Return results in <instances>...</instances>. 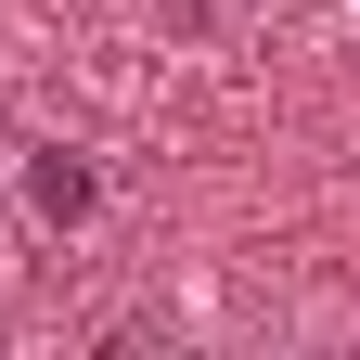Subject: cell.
<instances>
[{
	"label": "cell",
	"instance_id": "1",
	"mask_svg": "<svg viewBox=\"0 0 360 360\" xmlns=\"http://www.w3.org/2000/svg\"><path fill=\"white\" fill-rule=\"evenodd\" d=\"M26 219L39 232H90V219H103V167H90L77 142H39L26 155Z\"/></svg>",
	"mask_w": 360,
	"mask_h": 360
}]
</instances>
